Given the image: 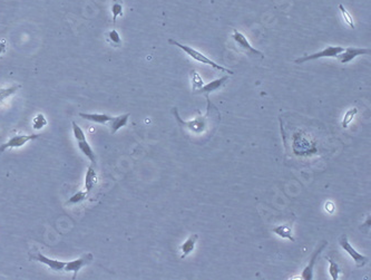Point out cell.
<instances>
[{"instance_id":"obj_13","label":"cell","mask_w":371,"mask_h":280,"mask_svg":"<svg viewBox=\"0 0 371 280\" xmlns=\"http://www.w3.org/2000/svg\"><path fill=\"white\" fill-rule=\"evenodd\" d=\"M199 240V234L194 233L192 236H190L189 239L185 241L183 244L179 246V251H180V258L184 259L185 257H188L190 253H192V251L195 248V244H197Z\"/></svg>"},{"instance_id":"obj_16","label":"cell","mask_w":371,"mask_h":280,"mask_svg":"<svg viewBox=\"0 0 371 280\" xmlns=\"http://www.w3.org/2000/svg\"><path fill=\"white\" fill-rule=\"evenodd\" d=\"M77 146H78L79 151L82 152L90 162H92L93 164L96 163V154H95V152L93 151V149L92 147H90V144L87 142V139H84V141H78Z\"/></svg>"},{"instance_id":"obj_20","label":"cell","mask_w":371,"mask_h":280,"mask_svg":"<svg viewBox=\"0 0 371 280\" xmlns=\"http://www.w3.org/2000/svg\"><path fill=\"white\" fill-rule=\"evenodd\" d=\"M106 41L114 47H120V45H122V39H120V36L116 29H112V31H109L106 34Z\"/></svg>"},{"instance_id":"obj_14","label":"cell","mask_w":371,"mask_h":280,"mask_svg":"<svg viewBox=\"0 0 371 280\" xmlns=\"http://www.w3.org/2000/svg\"><path fill=\"white\" fill-rule=\"evenodd\" d=\"M80 117L97 124H107L113 116L108 114H98V113H79Z\"/></svg>"},{"instance_id":"obj_8","label":"cell","mask_w":371,"mask_h":280,"mask_svg":"<svg viewBox=\"0 0 371 280\" xmlns=\"http://www.w3.org/2000/svg\"><path fill=\"white\" fill-rule=\"evenodd\" d=\"M371 53L370 48H355V47H348L343 49L338 55V59L341 64H348L352 62L355 57L361 56V55H369Z\"/></svg>"},{"instance_id":"obj_11","label":"cell","mask_w":371,"mask_h":280,"mask_svg":"<svg viewBox=\"0 0 371 280\" xmlns=\"http://www.w3.org/2000/svg\"><path fill=\"white\" fill-rule=\"evenodd\" d=\"M229 78H230L229 74H228V75H224V76L220 77V78H218V79H215V81L210 82V83H209V84H207V85H203V87L201 88L200 91H198V93H199V94H203V95H205V96H207V97H209V94H210V93L218 91V89H220L221 87H223L224 85H225V83H227V81H228Z\"/></svg>"},{"instance_id":"obj_2","label":"cell","mask_w":371,"mask_h":280,"mask_svg":"<svg viewBox=\"0 0 371 280\" xmlns=\"http://www.w3.org/2000/svg\"><path fill=\"white\" fill-rule=\"evenodd\" d=\"M168 43L170 45H174V46H176V47L182 49V51L184 53H187L190 57H192L194 59V61H197L199 63H202V64H205V65H209V66L213 67L215 69H218V71H220V72L227 73L229 75H233V71H231V69H229L227 67H224V66H221V65H219V64H217L215 62H213L212 59H210L209 57L205 56L204 54H202V53H200L199 51H197V49H194V48L190 47V46H187V45L180 44V43H178L176 41H174V39H168Z\"/></svg>"},{"instance_id":"obj_25","label":"cell","mask_w":371,"mask_h":280,"mask_svg":"<svg viewBox=\"0 0 371 280\" xmlns=\"http://www.w3.org/2000/svg\"><path fill=\"white\" fill-rule=\"evenodd\" d=\"M47 125V119L43 114H38L33 119V128L35 129H42Z\"/></svg>"},{"instance_id":"obj_9","label":"cell","mask_w":371,"mask_h":280,"mask_svg":"<svg viewBox=\"0 0 371 280\" xmlns=\"http://www.w3.org/2000/svg\"><path fill=\"white\" fill-rule=\"evenodd\" d=\"M30 259L32 260H36L37 262H40L43 264H46L47 267H49L52 270H54V271H62V270H64V267L65 264H66V262L64 261H60V260H56V259H50L46 256H44L43 253H40L39 251H37L36 253L34 254V256L30 257Z\"/></svg>"},{"instance_id":"obj_4","label":"cell","mask_w":371,"mask_h":280,"mask_svg":"<svg viewBox=\"0 0 371 280\" xmlns=\"http://www.w3.org/2000/svg\"><path fill=\"white\" fill-rule=\"evenodd\" d=\"M343 49L344 48H342L341 46H328L318 53H314L312 55H308V56H303V57L295 59V63L301 64V63L314 61V59H320V58H329V57L334 58V57H337L341 52H343Z\"/></svg>"},{"instance_id":"obj_27","label":"cell","mask_w":371,"mask_h":280,"mask_svg":"<svg viewBox=\"0 0 371 280\" xmlns=\"http://www.w3.org/2000/svg\"><path fill=\"white\" fill-rule=\"evenodd\" d=\"M339 9H340V12H341V15H342V18H343V21L345 22V24H347L349 27H351V28L353 29L354 28V23H353L352 17H351V15L348 13L347 9H345L342 6V5H339Z\"/></svg>"},{"instance_id":"obj_18","label":"cell","mask_w":371,"mask_h":280,"mask_svg":"<svg viewBox=\"0 0 371 280\" xmlns=\"http://www.w3.org/2000/svg\"><path fill=\"white\" fill-rule=\"evenodd\" d=\"M110 12L113 15V25L116 24V21L118 17L123 16L124 13V6L122 0H113L112 6H110Z\"/></svg>"},{"instance_id":"obj_3","label":"cell","mask_w":371,"mask_h":280,"mask_svg":"<svg viewBox=\"0 0 371 280\" xmlns=\"http://www.w3.org/2000/svg\"><path fill=\"white\" fill-rule=\"evenodd\" d=\"M339 244L340 247L342 248L345 252H347L349 256L353 259V261L355 263V266H357L358 268H361L363 267L367 264V262L369 261V258L363 256V254L359 253L358 251H355V250L352 248V246H351L349 240L347 238V236L345 234H342V236L340 237L339 239Z\"/></svg>"},{"instance_id":"obj_10","label":"cell","mask_w":371,"mask_h":280,"mask_svg":"<svg viewBox=\"0 0 371 280\" xmlns=\"http://www.w3.org/2000/svg\"><path fill=\"white\" fill-rule=\"evenodd\" d=\"M327 243H328L327 241H323V242L321 243L320 246L318 247V249L315 250V251L312 253V256H311V258H310V260H309L308 266L303 269V271H302V276H301V278H303V279H305V280H311V279L313 278V267H314V264H315V260H317V258H318L319 254H320L321 252H322V250H323L325 247H327Z\"/></svg>"},{"instance_id":"obj_26","label":"cell","mask_w":371,"mask_h":280,"mask_svg":"<svg viewBox=\"0 0 371 280\" xmlns=\"http://www.w3.org/2000/svg\"><path fill=\"white\" fill-rule=\"evenodd\" d=\"M73 133H74V137L76 138L77 142L86 139V135H85V132L83 131V128L80 127L76 122H73Z\"/></svg>"},{"instance_id":"obj_19","label":"cell","mask_w":371,"mask_h":280,"mask_svg":"<svg viewBox=\"0 0 371 280\" xmlns=\"http://www.w3.org/2000/svg\"><path fill=\"white\" fill-rule=\"evenodd\" d=\"M20 88H22V85H19V84L13 85V86L6 87V88H0V103H3L5 99H7L8 97L16 94Z\"/></svg>"},{"instance_id":"obj_7","label":"cell","mask_w":371,"mask_h":280,"mask_svg":"<svg viewBox=\"0 0 371 280\" xmlns=\"http://www.w3.org/2000/svg\"><path fill=\"white\" fill-rule=\"evenodd\" d=\"M93 261V254L92 253H85L84 256L79 257L75 260H72V261L66 262L64 267V270L66 272H74L73 279L76 278L78 271L85 266H87L90 262Z\"/></svg>"},{"instance_id":"obj_23","label":"cell","mask_w":371,"mask_h":280,"mask_svg":"<svg viewBox=\"0 0 371 280\" xmlns=\"http://www.w3.org/2000/svg\"><path fill=\"white\" fill-rule=\"evenodd\" d=\"M88 196V193L86 191H78L75 194H73L72 197H70L68 199V201L66 202V204H77V203H80L83 202L85 199H86V197Z\"/></svg>"},{"instance_id":"obj_6","label":"cell","mask_w":371,"mask_h":280,"mask_svg":"<svg viewBox=\"0 0 371 280\" xmlns=\"http://www.w3.org/2000/svg\"><path fill=\"white\" fill-rule=\"evenodd\" d=\"M232 38L233 41L237 43V45L239 46V48L242 49V52L247 53L249 55H251V56H258V57H261V58H264V54L262 52L258 51L257 48H254L252 45H251L248 41V38L244 36V35L242 33H240L238 29H233V33H232Z\"/></svg>"},{"instance_id":"obj_28","label":"cell","mask_w":371,"mask_h":280,"mask_svg":"<svg viewBox=\"0 0 371 280\" xmlns=\"http://www.w3.org/2000/svg\"><path fill=\"white\" fill-rule=\"evenodd\" d=\"M7 51V45H6V41L5 39H3V41H0V55H3L6 53Z\"/></svg>"},{"instance_id":"obj_12","label":"cell","mask_w":371,"mask_h":280,"mask_svg":"<svg viewBox=\"0 0 371 280\" xmlns=\"http://www.w3.org/2000/svg\"><path fill=\"white\" fill-rule=\"evenodd\" d=\"M129 115H130L129 113H126V114L118 115V116L112 117V119H110V121L107 123L109 125L110 133H112V134L117 133L120 128L126 126L127 123H128Z\"/></svg>"},{"instance_id":"obj_15","label":"cell","mask_w":371,"mask_h":280,"mask_svg":"<svg viewBox=\"0 0 371 280\" xmlns=\"http://www.w3.org/2000/svg\"><path fill=\"white\" fill-rule=\"evenodd\" d=\"M97 174L95 172L93 167H89L87 169V172L85 174V191L88 194L94 189V187L97 184Z\"/></svg>"},{"instance_id":"obj_22","label":"cell","mask_w":371,"mask_h":280,"mask_svg":"<svg viewBox=\"0 0 371 280\" xmlns=\"http://www.w3.org/2000/svg\"><path fill=\"white\" fill-rule=\"evenodd\" d=\"M191 75H192V85H193V92L197 93L198 91H200L201 88L203 87V79L201 78L200 74L197 72V71H192L191 72Z\"/></svg>"},{"instance_id":"obj_1","label":"cell","mask_w":371,"mask_h":280,"mask_svg":"<svg viewBox=\"0 0 371 280\" xmlns=\"http://www.w3.org/2000/svg\"><path fill=\"white\" fill-rule=\"evenodd\" d=\"M208 99V111L207 114L202 115L200 111H198L199 116L194 118L193 121H183L179 117L178 112L176 108H173V114L178 125L182 128L183 133L185 134L189 139L192 142L202 144L207 142L209 138L213 136V134L217 131V127L220 123V113L218 107L211 103L210 98Z\"/></svg>"},{"instance_id":"obj_5","label":"cell","mask_w":371,"mask_h":280,"mask_svg":"<svg viewBox=\"0 0 371 280\" xmlns=\"http://www.w3.org/2000/svg\"><path fill=\"white\" fill-rule=\"evenodd\" d=\"M40 137L38 134H20V135H15V136L10 137L6 143H4L3 146H0V153L7 151L8 149H17L22 148L25 144L34 141Z\"/></svg>"},{"instance_id":"obj_24","label":"cell","mask_w":371,"mask_h":280,"mask_svg":"<svg viewBox=\"0 0 371 280\" xmlns=\"http://www.w3.org/2000/svg\"><path fill=\"white\" fill-rule=\"evenodd\" d=\"M357 114H358V108L357 107H353V108L349 109V111H347V113L344 114L343 119H342V127L347 128L349 126V124L351 123V121H352L353 117Z\"/></svg>"},{"instance_id":"obj_17","label":"cell","mask_w":371,"mask_h":280,"mask_svg":"<svg viewBox=\"0 0 371 280\" xmlns=\"http://www.w3.org/2000/svg\"><path fill=\"white\" fill-rule=\"evenodd\" d=\"M273 232L277 233L281 238L289 239L292 242L295 241V239L292 236V228H291L290 224H282V226L275 227L273 228Z\"/></svg>"},{"instance_id":"obj_21","label":"cell","mask_w":371,"mask_h":280,"mask_svg":"<svg viewBox=\"0 0 371 280\" xmlns=\"http://www.w3.org/2000/svg\"><path fill=\"white\" fill-rule=\"evenodd\" d=\"M325 259H327L328 261H329V263H330V267H329V273H330L331 278H332L333 280H337V279L339 278L340 272H341L340 267L338 266V263H337V262H334V261H333V259H331V258H329V257H327Z\"/></svg>"}]
</instances>
